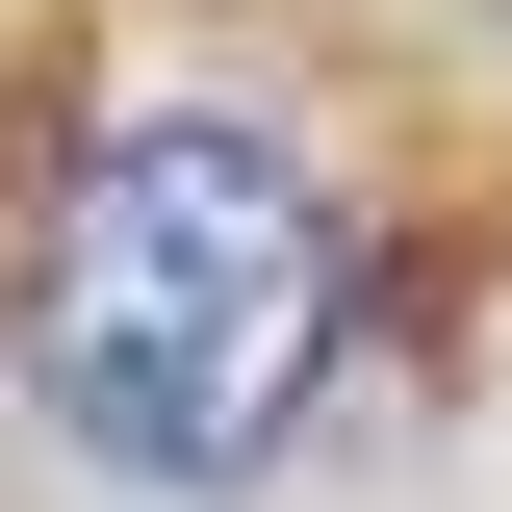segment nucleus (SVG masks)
<instances>
[{"label":"nucleus","mask_w":512,"mask_h":512,"mask_svg":"<svg viewBox=\"0 0 512 512\" xmlns=\"http://www.w3.org/2000/svg\"><path fill=\"white\" fill-rule=\"evenodd\" d=\"M359 333V205L256 103H128L26 231V410L128 487H256Z\"/></svg>","instance_id":"nucleus-1"}]
</instances>
